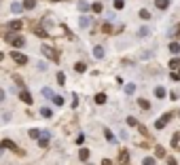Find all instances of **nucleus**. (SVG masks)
I'll return each instance as SVG.
<instances>
[{
  "label": "nucleus",
  "instance_id": "obj_1",
  "mask_svg": "<svg viewBox=\"0 0 180 165\" xmlns=\"http://www.w3.org/2000/svg\"><path fill=\"white\" fill-rule=\"evenodd\" d=\"M42 55L47 57V59H51V61H57V59H59L57 51L53 49V47H49V44H42Z\"/></svg>",
  "mask_w": 180,
  "mask_h": 165
},
{
  "label": "nucleus",
  "instance_id": "obj_2",
  "mask_svg": "<svg viewBox=\"0 0 180 165\" xmlns=\"http://www.w3.org/2000/svg\"><path fill=\"white\" fill-rule=\"evenodd\" d=\"M7 38H9V42H11L13 47H17V49H19V47H24V44H26L24 36H15V34H9Z\"/></svg>",
  "mask_w": 180,
  "mask_h": 165
},
{
  "label": "nucleus",
  "instance_id": "obj_3",
  "mask_svg": "<svg viewBox=\"0 0 180 165\" xmlns=\"http://www.w3.org/2000/svg\"><path fill=\"white\" fill-rule=\"evenodd\" d=\"M11 59H13L15 64H19V66H24V64H28V57H26L24 53H17V51H13V53H11Z\"/></svg>",
  "mask_w": 180,
  "mask_h": 165
},
{
  "label": "nucleus",
  "instance_id": "obj_4",
  "mask_svg": "<svg viewBox=\"0 0 180 165\" xmlns=\"http://www.w3.org/2000/svg\"><path fill=\"white\" fill-rule=\"evenodd\" d=\"M170 119H172V114H165V116H161V119L155 123V127H157V129H163V127L167 125V121H170Z\"/></svg>",
  "mask_w": 180,
  "mask_h": 165
},
{
  "label": "nucleus",
  "instance_id": "obj_5",
  "mask_svg": "<svg viewBox=\"0 0 180 165\" xmlns=\"http://www.w3.org/2000/svg\"><path fill=\"white\" fill-rule=\"evenodd\" d=\"M19 98H21V100H24V102H26L28 106L32 104V95H30V91H21V93H19Z\"/></svg>",
  "mask_w": 180,
  "mask_h": 165
},
{
  "label": "nucleus",
  "instance_id": "obj_6",
  "mask_svg": "<svg viewBox=\"0 0 180 165\" xmlns=\"http://www.w3.org/2000/svg\"><path fill=\"white\" fill-rule=\"evenodd\" d=\"M89 23H91V19H89L87 15L79 17V26H81V28H89Z\"/></svg>",
  "mask_w": 180,
  "mask_h": 165
},
{
  "label": "nucleus",
  "instance_id": "obj_7",
  "mask_svg": "<svg viewBox=\"0 0 180 165\" xmlns=\"http://www.w3.org/2000/svg\"><path fill=\"white\" fill-rule=\"evenodd\" d=\"M93 55H96L98 59H102V57H104V47L96 44V47H93Z\"/></svg>",
  "mask_w": 180,
  "mask_h": 165
},
{
  "label": "nucleus",
  "instance_id": "obj_8",
  "mask_svg": "<svg viewBox=\"0 0 180 165\" xmlns=\"http://www.w3.org/2000/svg\"><path fill=\"white\" fill-rule=\"evenodd\" d=\"M9 28H11L13 32H17V30L24 28V23H21V21H11V23H9Z\"/></svg>",
  "mask_w": 180,
  "mask_h": 165
},
{
  "label": "nucleus",
  "instance_id": "obj_9",
  "mask_svg": "<svg viewBox=\"0 0 180 165\" xmlns=\"http://www.w3.org/2000/svg\"><path fill=\"white\" fill-rule=\"evenodd\" d=\"M0 148H11V150H17L15 144L11 142V140H2V144H0Z\"/></svg>",
  "mask_w": 180,
  "mask_h": 165
},
{
  "label": "nucleus",
  "instance_id": "obj_10",
  "mask_svg": "<svg viewBox=\"0 0 180 165\" xmlns=\"http://www.w3.org/2000/svg\"><path fill=\"white\" fill-rule=\"evenodd\" d=\"M155 95L159 98V100H163V98L167 95V93H165V89H163V87H157V89H155Z\"/></svg>",
  "mask_w": 180,
  "mask_h": 165
},
{
  "label": "nucleus",
  "instance_id": "obj_11",
  "mask_svg": "<svg viewBox=\"0 0 180 165\" xmlns=\"http://www.w3.org/2000/svg\"><path fill=\"white\" fill-rule=\"evenodd\" d=\"M42 95L47 98V100H53V95H55V93H53V91H51L49 87H42Z\"/></svg>",
  "mask_w": 180,
  "mask_h": 165
},
{
  "label": "nucleus",
  "instance_id": "obj_12",
  "mask_svg": "<svg viewBox=\"0 0 180 165\" xmlns=\"http://www.w3.org/2000/svg\"><path fill=\"white\" fill-rule=\"evenodd\" d=\"M155 4H157V9H167L170 0H155Z\"/></svg>",
  "mask_w": 180,
  "mask_h": 165
},
{
  "label": "nucleus",
  "instance_id": "obj_13",
  "mask_svg": "<svg viewBox=\"0 0 180 165\" xmlns=\"http://www.w3.org/2000/svg\"><path fill=\"white\" fill-rule=\"evenodd\" d=\"M21 11H24V4H19V2L11 4V13H21Z\"/></svg>",
  "mask_w": 180,
  "mask_h": 165
},
{
  "label": "nucleus",
  "instance_id": "obj_14",
  "mask_svg": "<svg viewBox=\"0 0 180 165\" xmlns=\"http://www.w3.org/2000/svg\"><path fill=\"white\" fill-rule=\"evenodd\" d=\"M104 135H106V140H108V142H112V144L117 142V138L112 135V131H110V129H104Z\"/></svg>",
  "mask_w": 180,
  "mask_h": 165
},
{
  "label": "nucleus",
  "instance_id": "obj_15",
  "mask_svg": "<svg viewBox=\"0 0 180 165\" xmlns=\"http://www.w3.org/2000/svg\"><path fill=\"white\" fill-rule=\"evenodd\" d=\"M170 68H172L174 72H176V70L180 68V59H178V57H174V59H170Z\"/></svg>",
  "mask_w": 180,
  "mask_h": 165
},
{
  "label": "nucleus",
  "instance_id": "obj_16",
  "mask_svg": "<svg viewBox=\"0 0 180 165\" xmlns=\"http://www.w3.org/2000/svg\"><path fill=\"white\" fill-rule=\"evenodd\" d=\"M79 159H81V161H87V159H89V150H87V148H81V150H79Z\"/></svg>",
  "mask_w": 180,
  "mask_h": 165
},
{
  "label": "nucleus",
  "instance_id": "obj_17",
  "mask_svg": "<svg viewBox=\"0 0 180 165\" xmlns=\"http://www.w3.org/2000/svg\"><path fill=\"white\" fill-rule=\"evenodd\" d=\"M133 91H136V85H133V83H127V85H125V93H127V95H131Z\"/></svg>",
  "mask_w": 180,
  "mask_h": 165
},
{
  "label": "nucleus",
  "instance_id": "obj_18",
  "mask_svg": "<svg viewBox=\"0 0 180 165\" xmlns=\"http://www.w3.org/2000/svg\"><path fill=\"white\" fill-rule=\"evenodd\" d=\"M138 104H140V108H144V110H150V104H148L144 98H140V100H138Z\"/></svg>",
  "mask_w": 180,
  "mask_h": 165
},
{
  "label": "nucleus",
  "instance_id": "obj_19",
  "mask_svg": "<svg viewBox=\"0 0 180 165\" xmlns=\"http://www.w3.org/2000/svg\"><path fill=\"white\" fill-rule=\"evenodd\" d=\"M36 7V0H24V9H34Z\"/></svg>",
  "mask_w": 180,
  "mask_h": 165
},
{
  "label": "nucleus",
  "instance_id": "obj_20",
  "mask_svg": "<svg viewBox=\"0 0 180 165\" xmlns=\"http://www.w3.org/2000/svg\"><path fill=\"white\" fill-rule=\"evenodd\" d=\"M170 51H172L174 55H176V53H180V44H178V42H172V44H170Z\"/></svg>",
  "mask_w": 180,
  "mask_h": 165
},
{
  "label": "nucleus",
  "instance_id": "obj_21",
  "mask_svg": "<svg viewBox=\"0 0 180 165\" xmlns=\"http://www.w3.org/2000/svg\"><path fill=\"white\" fill-rule=\"evenodd\" d=\"M96 104H106V95L104 93H98L96 95Z\"/></svg>",
  "mask_w": 180,
  "mask_h": 165
},
{
  "label": "nucleus",
  "instance_id": "obj_22",
  "mask_svg": "<svg viewBox=\"0 0 180 165\" xmlns=\"http://www.w3.org/2000/svg\"><path fill=\"white\" fill-rule=\"evenodd\" d=\"M53 104L55 106H64V98L61 95H53Z\"/></svg>",
  "mask_w": 180,
  "mask_h": 165
},
{
  "label": "nucleus",
  "instance_id": "obj_23",
  "mask_svg": "<svg viewBox=\"0 0 180 165\" xmlns=\"http://www.w3.org/2000/svg\"><path fill=\"white\" fill-rule=\"evenodd\" d=\"M74 70H76V72H85V70H87V66L81 61V64H74Z\"/></svg>",
  "mask_w": 180,
  "mask_h": 165
},
{
  "label": "nucleus",
  "instance_id": "obj_24",
  "mask_svg": "<svg viewBox=\"0 0 180 165\" xmlns=\"http://www.w3.org/2000/svg\"><path fill=\"white\" fill-rule=\"evenodd\" d=\"M40 114L44 116V119H49V116H51L53 112H51V108H42V110H40Z\"/></svg>",
  "mask_w": 180,
  "mask_h": 165
},
{
  "label": "nucleus",
  "instance_id": "obj_25",
  "mask_svg": "<svg viewBox=\"0 0 180 165\" xmlns=\"http://www.w3.org/2000/svg\"><path fill=\"white\" fill-rule=\"evenodd\" d=\"M91 11L100 13V11H102V2H93V4H91Z\"/></svg>",
  "mask_w": 180,
  "mask_h": 165
},
{
  "label": "nucleus",
  "instance_id": "obj_26",
  "mask_svg": "<svg viewBox=\"0 0 180 165\" xmlns=\"http://www.w3.org/2000/svg\"><path fill=\"white\" fill-rule=\"evenodd\" d=\"M89 9V4L85 2V0H81V2H79V11H87Z\"/></svg>",
  "mask_w": 180,
  "mask_h": 165
},
{
  "label": "nucleus",
  "instance_id": "obj_27",
  "mask_svg": "<svg viewBox=\"0 0 180 165\" xmlns=\"http://www.w3.org/2000/svg\"><path fill=\"white\" fill-rule=\"evenodd\" d=\"M57 83H59V85H64V83H66V74H64V72H59V74H57Z\"/></svg>",
  "mask_w": 180,
  "mask_h": 165
},
{
  "label": "nucleus",
  "instance_id": "obj_28",
  "mask_svg": "<svg viewBox=\"0 0 180 165\" xmlns=\"http://www.w3.org/2000/svg\"><path fill=\"white\" fill-rule=\"evenodd\" d=\"M142 165H155V159H153V157H146V159L142 161Z\"/></svg>",
  "mask_w": 180,
  "mask_h": 165
},
{
  "label": "nucleus",
  "instance_id": "obj_29",
  "mask_svg": "<svg viewBox=\"0 0 180 165\" xmlns=\"http://www.w3.org/2000/svg\"><path fill=\"white\" fill-rule=\"evenodd\" d=\"M155 155H157V157H163V155H165V150H163L161 146H157V148H155Z\"/></svg>",
  "mask_w": 180,
  "mask_h": 165
},
{
  "label": "nucleus",
  "instance_id": "obj_30",
  "mask_svg": "<svg viewBox=\"0 0 180 165\" xmlns=\"http://www.w3.org/2000/svg\"><path fill=\"white\" fill-rule=\"evenodd\" d=\"M125 7V0H115V9H123Z\"/></svg>",
  "mask_w": 180,
  "mask_h": 165
},
{
  "label": "nucleus",
  "instance_id": "obj_31",
  "mask_svg": "<svg viewBox=\"0 0 180 165\" xmlns=\"http://www.w3.org/2000/svg\"><path fill=\"white\" fill-rule=\"evenodd\" d=\"M140 17H142V19H148V17H150V13H148L146 9H142V11H140Z\"/></svg>",
  "mask_w": 180,
  "mask_h": 165
},
{
  "label": "nucleus",
  "instance_id": "obj_32",
  "mask_svg": "<svg viewBox=\"0 0 180 165\" xmlns=\"http://www.w3.org/2000/svg\"><path fill=\"white\" fill-rule=\"evenodd\" d=\"M30 138H40V131L38 129H30Z\"/></svg>",
  "mask_w": 180,
  "mask_h": 165
},
{
  "label": "nucleus",
  "instance_id": "obj_33",
  "mask_svg": "<svg viewBox=\"0 0 180 165\" xmlns=\"http://www.w3.org/2000/svg\"><path fill=\"white\" fill-rule=\"evenodd\" d=\"M102 28H104V32H106V34H110V32H112V26H110V23H104Z\"/></svg>",
  "mask_w": 180,
  "mask_h": 165
},
{
  "label": "nucleus",
  "instance_id": "obj_34",
  "mask_svg": "<svg viewBox=\"0 0 180 165\" xmlns=\"http://www.w3.org/2000/svg\"><path fill=\"white\" fill-rule=\"evenodd\" d=\"M127 157H129V155H127V150H123V152H121V161H123V163H127Z\"/></svg>",
  "mask_w": 180,
  "mask_h": 165
},
{
  "label": "nucleus",
  "instance_id": "obj_35",
  "mask_svg": "<svg viewBox=\"0 0 180 165\" xmlns=\"http://www.w3.org/2000/svg\"><path fill=\"white\" fill-rule=\"evenodd\" d=\"M127 123H129L131 127H136V125H138V121H136V119H131V116H129V119H127Z\"/></svg>",
  "mask_w": 180,
  "mask_h": 165
},
{
  "label": "nucleus",
  "instance_id": "obj_36",
  "mask_svg": "<svg viewBox=\"0 0 180 165\" xmlns=\"http://www.w3.org/2000/svg\"><path fill=\"white\" fill-rule=\"evenodd\" d=\"M138 36H148V30H146V28H142V30L138 32Z\"/></svg>",
  "mask_w": 180,
  "mask_h": 165
},
{
  "label": "nucleus",
  "instance_id": "obj_37",
  "mask_svg": "<svg viewBox=\"0 0 180 165\" xmlns=\"http://www.w3.org/2000/svg\"><path fill=\"white\" fill-rule=\"evenodd\" d=\"M4 98H7L4 95V89H0V102H4Z\"/></svg>",
  "mask_w": 180,
  "mask_h": 165
},
{
  "label": "nucleus",
  "instance_id": "obj_38",
  "mask_svg": "<svg viewBox=\"0 0 180 165\" xmlns=\"http://www.w3.org/2000/svg\"><path fill=\"white\" fill-rule=\"evenodd\" d=\"M167 163H170V165H178V161H176V159H167Z\"/></svg>",
  "mask_w": 180,
  "mask_h": 165
},
{
  "label": "nucleus",
  "instance_id": "obj_39",
  "mask_svg": "<svg viewBox=\"0 0 180 165\" xmlns=\"http://www.w3.org/2000/svg\"><path fill=\"white\" fill-rule=\"evenodd\" d=\"M102 163H104V165H112V161H110V159H104Z\"/></svg>",
  "mask_w": 180,
  "mask_h": 165
},
{
  "label": "nucleus",
  "instance_id": "obj_40",
  "mask_svg": "<svg viewBox=\"0 0 180 165\" xmlns=\"http://www.w3.org/2000/svg\"><path fill=\"white\" fill-rule=\"evenodd\" d=\"M176 74H178V78H180V68H178V72H176Z\"/></svg>",
  "mask_w": 180,
  "mask_h": 165
},
{
  "label": "nucleus",
  "instance_id": "obj_41",
  "mask_svg": "<svg viewBox=\"0 0 180 165\" xmlns=\"http://www.w3.org/2000/svg\"><path fill=\"white\" fill-rule=\"evenodd\" d=\"M53 2H59V0H53Z\"/></svg>",
  "mask_w": 180,
  "mask_h": 165
},
{
  "label": "nucleus",
  "instance_id": "obj_42",
  "mask_svg": "<svg viewBox=\"0 0 180 165\" xmlns=\"http://www.w3.org/2000/svg\"><path fill=\"white\" fill-rule=\"evenodd\" d=\"M0 59H2V53H0Z\"/></svg>",
  "mask_w": 180,
  "mask_h": 165
}]
</instances>
